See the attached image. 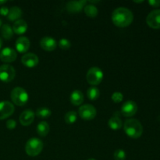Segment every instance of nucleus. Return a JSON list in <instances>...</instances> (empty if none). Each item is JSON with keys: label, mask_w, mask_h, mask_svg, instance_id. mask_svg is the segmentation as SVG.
<instances>
[{"label": "nucleus", "mask_w": 160, "mask_h": 160, "mask_svg": "<svg viewBox=\"0 0 160 160\" xmlns=\"http://www.w3.org/2000/svg\"><path fill=\"white\" fill-rule=\"evenodd\" d=\"M16 70L13 67L9 64H3L0 66V81L5 83H9L15 78Z\"/></svg>", "instance_id": "nucleus-6"}, {"label": "nucleus", "mask_w": 160, "mask_h": 160, "mask_svg": "<svg viewBox=\"0 0 160 160\" xmlns=\"http://www.w3.org/2000/svg\"><path fill=\"white\" fill-rule=\"evenodd\" d=\"M146 23L151 28L160 29V9H155L149 12L146 17Z\"/></svg>", "instance_id": "nucleus-9"}, {"label": "nucleus", "mask_w": 160, "mask_h": 160, "mask_svg": "<svg viewBox=\"0 0 160 160\" xmlns=\"http://www.w3.org/2000/svg\"><path fill=\"white\" fill-rule=\"evenodd\" d=\"M100 96V91L95 86H92L87 91V97L91 101H95Z\"/></svg>", "instance_id": "nucleus-23"}, {"label": "nucleus", "mask_w": 160, "mask_h": 160, "mask_svg": "<svg viewBox=\"0 0 160 160\" xmlns=\"http://www.w3.org/2000/svg\"><path fill=\"white\" fill-rule=\"evenodd\" d=\"M134 20L132 12L128 8H117L112 13V21L118 28H127L131 24Z\"/></svg>", "instance_id": "nucleus-1"}, {"label": "nucleus", "mask_w": 160, "mask_h": 160, "mask_svg": "<svg viewBox=\"0 0 160 160\" xmlns=\"http://www.w3.org/2000/svg\"><path fill=\"white\" fill-rule=\"evenodd\" d=\"M108 125H109V128L110 129L113 130V131H117V130H120L123 127V122H122L120 117L114 115L113 117H111L109 120Z\"/></svg>", "instance_id": "nucleus-20"}, {"label": "nucleus", "mask_w": 160, "mask_h": 160, "mask_svg": "<svg viewBox=\"0 0 160 160\" xmlns=\"http://www.w3.org/2000/svg\"><path fill=\"white\" fill-rule=\"evenodd\" d=\"M15 108L10 102L5 101L0 102V120H5L13 114Z\"/></svg>", "instance_id": "nucleus-10"}, {"label": "nucleus", "mask_w": 160, "mask_h": 160, "mask_svg": "<svg viewBox=\"0 0 160 160\" xmlns=\"http://www.w3.org/2000/svg\"><path fill=\"white\" fill-rule=\"evenodd\" d=\"M43 149V142L37 138H31L25 145V152L27 155L34 157L40 154Z\"/></svg>", "instance_id": "nucleus-3"}, {"label": "nucleus", "mask_w": 160, "mask_h": 160, "mask_svg": "<svg viewBox=\"0 0 160 160\" xmlns=\"http://www.w3.org/2000/svg\"><path fill=\"white\" fill-rule=\"evenodd\" d=\"M40 46L43 50L46 52L54 51L57 46V42L53 38L49 36L43 37L40 40Z\"/></svg>", "instance_id": "nucleus-14"}, {"label": "nucleus", "mask_w": 160, "mask_h": 160, "mask_svg": "<svg viewBox=\"0 0 160 160\" xmlns=\"http://www.w3.org/2000/svg\"><path fill=\"white\" fill-rule=\"evenodd\" d=\"M35 113L31 109H26L23 111L20 116V123L24 127H28L31 125L34 122Z\"/></svg>", "instance_id": "nucleus-15"}, {"label": "nucleus", "mask_w": 160, "mask_h": 160, "mask_svg": "<svg viewBox=\"0 0 160 160\" xmlns=\"http://www.w3.org/2000/svg\"><path fill=\"white\" fill-rule=\"evenodd\" d=\"M87 5V1L80 0V1H70L67 4V9L70 13H79L84 9V6Z\"/></svg>", "instance_id": "nucleus-13"}, {"label": "nucleus", "mask_w": 160, "mask_h": 160, "mask_svg": "<svg viewBox=\"0 0 160 160\" xmlns=\"http://www.w3.org/2000/svg\"><path fill=\"white\" fill-rule=\"evenodd\" d=\"M84 99V94L80 90H75L71 93L70 97V102L73 105V106H80L83 103Z\"/></svg>", "instance_id": "nucleus-18"}, {"label": "nucleus", "mask_w": 160, "mask_h": 160, "mask_svg": "<svg viewBox=\"0 0 160 160\" xmlns=\"http://www.w3.org/2000/svg\"><path fill=\"white\" fill-rule=\"evenodd\" d=\"M23 15L21 9L19 8L18 6H12V8L9 9V14L7 16V18L9 21L16 22L18 20H20V17Z\"/></svg>", "instance_id": "nucleus-19"}, {"label": "nucleus", "mask_w": 160, "mask_h": 160, "mask_svg": "<svg viewBox=\"0 0 160 160\" xmlns=\"http://www.w3.org/2000/svg\"><path fill=\"white\" fill-rule=\"evenodd\" d=\"M2 26V20H0V28H1Z\"/></svg>", "instance_id": "nucleus-36"}, {"label": "nucleus", "mask_w": 160, "mask_h": 160, "mask_svg": "<svg viewBox=\"0 0 160 160\" xmlns=\"http://www.w3.org/2000/svg\"><path fill=\"white\" fill-rule=\"evenodd\" d=\"M80 117L84 120H92L96 117L97 111L94 106L90 104L83 105L78 109Z\"/></svg>", "instance_id": "nucleus-7"}, {"label": "nucleus", "mask_w": 160, "mask_h": 160, "mask_svg": "<svg viewBox=\"0 0 160 160\" xmlns=\"http://www.w3.org/2000/svg\"><path fill=\"white\" fill-rule=\"evenodd\" d=\"M17 53L13 48L6 47L0 52V60L3 62H12L16 60Z\"/></svg>", "instance_id": "nucleus-11"}, {"label": "nucleus", "mask_w": 160, "mask_h": 160, "mask_svg": "<svg viewBox=\"0 0 160 160\" xmlns=\"http://www.w3.org/2000/svg\"><path fill=\"white\" fill-rule=\"evenodd\" d=\"M113 157L115 160H125L126 159V152L123 149H117L114 152Z\"/></svg>", "instance_id": "nucleus-28"}, {"label": "nucleus", "mask_w": 160, "mask_h": 160, "mask_svg": "<svg viewBox=\"0 0 160 160\" xmlns=\"http://www.w3.org/2000/svg\"><path fill=\"white\" fill-rule=\"evenodd\" d=\"M35 115L40 119H47L52 115V111L47 107H40L34 112Z\"/></svg>", "instance_id": "nucleus-25"}, {"label": "nucleus", "mask_w": 160, "mask_h": 160, "mask_svg": "<svg viewBox=\"0 0 160 160\" xmlns=\"http://www.w3.org/2000/svg\"><path fill=\"white\" fill-rule=\"evenodd\" d=\"M21 62L26 67L33 68V67H35L38 64L39 59L37 55L34 54V53H26V54L22 56Z\"/></svg>", "instance_id": "nucleus-12"}, {"label": "nucleus", "mask_w": 160, "mask_h": 160, "mask_svg": "<svg viewBox=\"0 0 160 160\" xmlns=\"http://www.w3.org/2000/svg\"><path fill=\"white\" fill-rule=\"evenodd\" d=\"M137 111L138 105L136 104L135 102L132 101V100H128L123 104L120 112L123 117H131L135 115Z\"/></svg>", "instance_id": "nucleus-8"}, {"label": "nucleus", "mask_w": 160, "mask_h": 160, "mask_svg": "<svg viewBox=\"0 0 160 160\" xmlns=\"http://www.w3.org/2000/svg\"><path fill=\"white\" fill-rule=\"evenodd\" d=\"M16 127H17V122L14 120L10 119L6 121V128L9 130H13L14 128H16Z\"/></svg>", "instance_id": "nucleus-30"}, {"label": "nucleus", "mask_w": 160, "mask_h": 160, "mask_svg": "<svg viewBox=\"0 0 160 160\" xmlns=\"http://www.w3.org/2000/svg\"><path fill=\"white\" fill-rule=\"evenodd\" d=\"M6 2V0H2V1H0V6H2V5L5 4V3Z\"/></svg>", "instance_id": "nucleus-33"}, {"label": "nucleus", "mask_w": 160, "mask_h": 160, "mask_svg": "<svg viewBox=\"0 0 160 160\" xmlns=\"http://www.w3.org/2000/svg\"><path fill=\"white\" fill-rule=\"evenodd\" d=\"M31 46L30 40L27 37H20L16 41V49L20 53H25Z\"/></svg>", "instance_id": "nucleus-16"}, {"label": "nucleus", "mask_w": 160, "mask_h": 160, "mask_svg": "<svg viewBox=\"0 0 160 160\" xmlns=\"http://www.w3.org/2000/svg\"><path fill=\"white\" fill-rule=\"evenodd\" d=\"M10 98L14 104L18 106H23L28 102L29 95L23 88L16 87L11 91Z\"/></svg>", "instance_id": "nucleus-4"}, {"label": "nucleus", "mask_w": 160, "mask_h": 160, "mask_svg": "<svg viewBox=\"0 0 160 160\" xmlns=\"http://www.w3.org/2000/svg\"><path fill=\"white\" fill-rule=\"evenodd\" d=\"M77 119H78V114L75 111H69L64 117V120L67 124H73L76 122Z\"/></svg>", "instance_id": "nucleus-26"}, {"label": "nucleus", "mask_w": 160, "mask_h": 160, "mask_svg": "<svg viewBox=\"0 0 160 160\" xmlns=\"http://www.w3.org/2000/svg\"><path fill=\"white\" fill-rule=\"evenodd\" d=\"M28 23L24 20H18L17 21L14 22L12 25V31L13 33L17 34H23L28 31Z\"/></svg>", "instance_id": "nucleus-17"}, {"label": "nucleus", "mask_w": 160, "mask_h": 160, "mask_svg": "<svg viewBox=\"0 0 160 160\" xmlns=\"http://www.w3.org/2000/svg\"><path fill=\"white\" fill-rule=\"evenodd\" d=\"M36 131H37L38 134L40 137H45L47 136V134L49 133L50 128L48 123L46 121H42L37 125V128H36Z\"/></svg>", "instance_id": "nucleus-21"}, {"label": "nucleus", "mask_w": 160, "mask_h": 160, "mask_svg": "<svg viewBox=\"0 0 160 160\" xmlns=\"http://www.w3.org/2000/svg\"><path fill=\"white\" fill-rule=\"evenodd\" d=\"M123 130L128 137L137 139L142 136L143 133V127L139 120L136 119H128L124 122Z\"/></svg>", "instance_id": "nucleus-2"}, {"label": "nucleus", "mask_w": 160, "mask_h": 160, "mask_svg": "<svg viewBox=\"0 0 160 160\" xmlns=\"http://www.w3.org/2000/svg\"><path fill=\"white\" fill-rule=\"evenodd\" d=\"M84 11L85 15L91 18H95V17H97L98 12V8L93 4L86 5L84 8Z\"/></svg>", "instance_id": "nucleus-22"}, {"label": "nucleus", "mask_w": 160, "mask_h": 160, "mask_svg": "<svg viewBox=\"0 0 160 160\" xmlns=\"http://www.w3.org/2000/svg\"><path fill=\"white\" fill-rule=\"evenodd\" d=\"M103 72L99 67H91L86 74V80L92 86L98 85L103 80Z\"/></svg>", "instance_id": "nucleus-5"}, {"label": "nucleus", "mask_w": 160, "mask_h": 160, "mask_svg": "<svg viewBox=\"0 0 160 160\" xmlns=\"http://www.w3.org/2000/svg\"><path fill=\"white\" fill-rule=\"evenodd\" d=\"M144 1H134V2L136 3H141V2H143Z\"/></svg>", "instance_id": "nucleus-35"}, {"label": "nucleus", "mask_w": 160, "mask_h": 160, "mask_svg": "<svg viewBox=\"0 0 160 160\" xmlns=\"http://www.w3.org/2000/svg\"><path fill=\"white\" fill-rule=\"evenodd\" d=\"M1 34L6 40H9L13 36L12 28L9 24H4L1 27Z\"/></svg>", "instance_id": "nucleus-24"}, {"label": "nucleus", "mask_w": 160, "mask_h": 160, "mask_svg": "<svg viewBox=\"0 0 160 160\" xmlns=\"http://www.w3.org/2000/svg\"><path fill=\"white\" fill-rule=\"evenodd\" d=\"M88 160H96L95 159H93V158H91V159H88Z\"/></svg>", "instance_id": "nucleus-37"}, {"label": "nucleus", "mask_w": 160, "mask_h": 160, "mask_svg": "<svg viewBox=\"0 0 160 160\" xmlns=\"http://www.w3.org/2000/svg\"><path fill=\"white\" fill-rule=\"evenodd\" d=\"M59 48L62 50H68L71 47V42L67 38H62L59 41L58 43Z\"/></svg>", "instance_id": "nucleus-27"}, {"label": "nucleus", "mask_w": 160, "mask_h": 160, "mask_svg": "<svg viewBox=\"0 0 160 160\" xmlns=\"http://www.w3.org/2000/svg\"><path fill=\"white\" fill-rule=\"evenodd\" d=\"M2 45V41L1 38H0V48H1Z\"/></svg>", "instance_id": "nucleus-34"}, {"label": "nucleus", "mask_w": 160, "mask_h": 160, "mask_svg": "<svg viewBox=\"0 0 160 160\" xmlns=\"http://www.w3.org/2000/svg\"><path fill=\"white\" fill-rule=\"evenodd\" d=\"M9 8H7L6 6H2L1 8H0V14H1L2 16H4V17H7L8 14H9Z\"/></svg>", "instance_id": "nucleus-31"}, {"label": "nucleus", "mask_w": 160, "mask_h": 160, "mask_svg": "<svg viewBox=\"0 0 160 160\" xmlns=\"http://www.w3.org/2000/svg\"><path fill=\"white\" fill-rule=\"evenodd\" d=\"M111 98L115 103H120L123 101V95L120 92H115L112 93Z\"/></svg>", "instance_id": "nucleus-29"}, {"label": "nucleus", "mask_w": 160, "mask_h": 160, "mask_svg": "<svg viewBox=\"0 0 160 160\" xmlns=\"http://www.w3.org/2000/svg\"><path fill=\"white\" fill-rule=\"evenodd\" d=\"M148 2L152 7H159L160 6V0H149Z\"/></svg>", "instance_id": "nucleus-32"}]
</instances>
